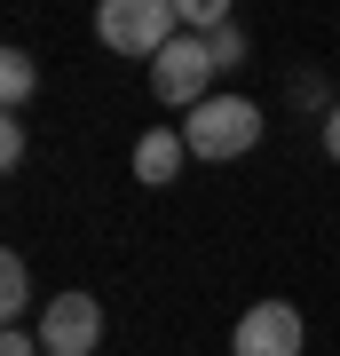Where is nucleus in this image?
Instances as JSON below:
<instances>
[{"instance_id": "nucleus-13", "label": "nucleus", "mask_w": 340, "mask_h": 356, "mask_svg": "<svg viewBox=\"0 0 340 356\" xmlns=\"http://www.w3.org/2000/svg\"><path fill=\"white\" fill-rule=\"evenodd\" d=\"M325 151L340 159V103H332V111H325Z\"/></svg>"}, {"instance_id": "nucleus-7", "label": "nucleus", "mask_w": 340, "mask_h": 356, "mask_svg": "<svg viewBox=\"0 0 340 356\" xmlns=\"http://www.w3.org/2000/svg\"><path fill=\"white\" fill-rule=\"evenodd\" d=\"M0 317H8V332H24V317H32V269H24V254H0Z\"/></svg>"}, {"instance_id": "nucleus-12", "label": "nucleus", "mask_w": 340, "mask_h": 356, "mask_svg": "<svg viewBox=\"0 0 340 356\" xmlns=\"http://www.w3.org/2000/svg\"><path fill=\"white\" fill-rule=\"evenodd\" d=\"M0 356H48V348H40V332H8V341H0Z\"/></svg>"}, {"instance_id": "nucleus-5", "label": "nucleus", "mask_w": 340, "mask_h": 356, "mask_svg": "<svg viewBox=\"0 0 340 356\" xmlns=\"http://www.w3.org/2000/svg\"><path fill=\"white\" fill-rule=\"evenodd\" d=\"M95 341H103L95 293H56V301L40 309V348H48V356H88Z\"/></svg>"}, {"instance_id": "nucleus-6", "label": "nucleus", "mask_w": 340, "mask_h": 356, "mask_svg": "<svg viewBox=\"0 0 340 356\" xmlns=\"http://www.w3.org/2000/svg\"><path fill=\"white\" fill-rule=\"evenodd\" d=\"M182 166H190L182 127H151V135L135 143V182H143V191H175V182H182Z\"/></svg>"}, {"instance_id": "nucleus-11", "label": "nucleus", "mask_w": 340, "mask_h": 356, "mask_svg": "<svg viewBox=\"0 0 340 356\" xmlns=\"http://www.w3.org/2000/svg\"><path fill=\"white\" fill-rule=\"evenodd\" d=\"M0 166H8V175H16V166H24V127H16V119H8V127H0Z\"/></svg>"}, {"instance_id": "nucleus-1", "label": "nucleus", "mask_w": 340, "mask_h": 356, "mask_svg": "<svg viewBox=\"0 0 340 356\" xmlns=\"http://www.w3.org/2000/svg\"><path fill=\"white\" fill-rule=\"evenodd\" d=\"M95 40L151 64L159 48L182 40V0H103V8H95Z\"/></svg>"}, {"instance_id": "nucleus-4", "label": "nucleus", "mask_w": 340, "mask_h": 356, "mask_svg": "<svg viewBox=\"0 0 340 356\" xmlns=\"http://www.w3.org/2000/svg\"><path fill=\"white\" fill-rule=\"evenodd\" d=\"M301 348H309V325L293 301H253L229 332V356H301Z\"/></svg>"}, {"instance_id": "nucleus-3", "label": "nucleus", "mask_w": 340, "mask_h": 356, "mask_svg": "<svg viewBox=\"0 0 340 356\" xmlns=\"http://www.w3.org/2000/svg\"><path fill=\"white\" fill-rule=\"evenodd\" d=\"M214 56H206V40L198 32H182L175 48H159L151 56V95L166 103V111H198V103H214Z\"/></svg>"}, {"instance_id": "nucleus-9", "label": "nucleus", "mask_w": 340, "mask_h": 356, "mask_svg": "<svg viewBox=\"0 0 340 356\" xmlns=\"http://www.w3.org/2000/svg\"><path fill=\"white\" fill-rule=\"evenodd\" d=\"M206 56H214V72H238V64H245V32H238V24L206 32Z\"/></svg>"}, {"instance_id": "nucleus-8", "label": "nucleus", "mask_w": 340, "mask_h": 356, "mask_svg": "<svg viewBox=\"0 0 340 356\" xmlns=\"http://www.w3.org/2000/svg\"><path fill=\"white\" fill-rule=\"evenodd\" d=\"M32 88H40V64H32L24 48H8V56H0V95H8V103H24Z\"/></svg>"}, {"instance_id": "nucleus-10", "label": "nucleus", "mask_w": 340, "mask_h": 356, "mask_svg": "<svg viewBox=\"0 0 340 356\" xmlns=\"http://www.w3.org/2000/svg\"><path fill=\"white\" fill-rule=\"evenodd\" d=\"M293 103H301V111H332V103H325V79H316V72L293 79Z\"/></svg>"}, {"instance_id": "nucleus-2", "label": "nucleus", "mask_w": 340, "mask_h": 356, "mask_svg": "<svg viewBox=\"0 0 340 356\" xmlns=\"http://www.w3.org/2000/svg\"><path fill=\"white\" fill-rule=\"evenodd\" d=\"M182 143H190V159H245L253 143H261V103H245V95H214V103H198L190 111V127H182Z\"/></svg>"}]
</instances>
